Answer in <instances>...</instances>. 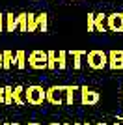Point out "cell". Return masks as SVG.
<instances>
[{
	"label": "cell",
	"mask_w": 123,
	"mask_h": 125,
	"mask_svg": "<svg viewBox=\"0 0 123 125\" xmlns=\"http://www.w3.org/2000/svg\"><path fill=\"white\" fill-rule=\"evenodd\" d=\"M24 99L26 104H30V106H41L47 101V90L39 84H32L24 88Z\"/></svg>",
	"instance_id": "6da1fadb"
},
{
	"label": "cell",
	"mask_w": 123,
	"mask_h": 125,
	"mask_svg": "<svg viewBox=\"0 0 123 125\" xmlns=\"http://www.w3.org/2000/svg\"><path fill=\"white\" fill-rule=\"evenodd\" d=\"M88 65L93 71H101V69L108 67V52L101 51V49H93L88 52Z\"/></svg>",
	"instance_id": "7a4b0ae2"
},
{
	"label": "cell",
	"mask_w": 123,
	"mask_h": 125,
	"mask_svg": "<svg viewBox=\"0 0 123 125\" xmlns=\"http://www.w3.org/2000/svg\"><path fill=\"white\" fill-rule=\"evenodd\" d=\"M47 60H49V52L45 51H32L28 54V67L36 69V71H43L47 69Z\"/></svg>",
	"instance_id": "3957f363"
},
{
	"label": "cell",
	"mask_w": 123,
	"mask_h": 125,
	"mask_svg": "<svg viewBox=\"0 0 123 125\" xmlns=\"http://www.w3.org/2000/svg\"><path fill=\"white\" fill-rule=\"evenodd\" d=\"M63 94H65V86H51V88H47V103H51L52 106H62L65 103Z\"/></svg>",
	"instance_id": "277c9868"
},
{
	"label": "cell",
	"mask_w": 123,
	"mask_h": 125,
	"mask_svg": "<svg viewBox=\"0 0 123 125\" xmlns=\"http://www.w3.org/2000/svg\"><path fill=\"white\" fill-rule=\"evenodd\" d=\"M101 101V95L99 92L88 88V86H80V104L82 106H93Z\"/></svg>",
	"instance_id": "5b68a950"
},
{
	"label": "cell",
	"mask_w": 123,
	"mask_h": 125,
	"mask_svg": "<svg viewBox=\"0 0 123 125\" xmlns=\"http://www.w3.org/2000/svg\"><path fill=\"white\" fill-rule=\"evenodd\" d=\"M106 24H108V32L123 34V13H121V11L110 13V15L106 17Z\"/></svg>",
	"instance_id": "8992f818"
},
{
	"label": "cell",
	"mask_w": 123,
	"mask_h": 125,
	"mask_svg": "<svg viewBox=\"0 0 123 125\" xmlns=\"http://www.w3.org/2000/svg\"><path fill=\"white\" fill-rule=\"evenodd\" d=\"M108 67L112 71H123V51L112 49L108 52Z\"/></svg>",
	"instance_id": "52a82bcc"
},
{
	"label": "cell",
	"mask_w": 123,
	"mask_h": 125,
	"mask_svg": "<svg viewBox=\"0 0 123 125\" xmlns=\"http://www.w3.org/2000/svg\"><path fill=\"white\" fill-rule=\"evenodd\" d=\"M13 104H17V106H24L26 104L24 86H15V88H13Z\"/></svg>",
	"instance_id": "ba28073f"
},
{
	"label": "cell",
	"mask_w": 123,
	"mask_h": 125,
	"mask_svg": "<svg viewBox=\"0 0 123 125\" xmlns=\"http://www.w3.org/2000/svg\"><path fill=\"white\" fill-rule=\"evenodd\" d=\"M19 28V17L13 13H6V32H15Z\"/></svg>",
	"instance_id": "9c48e42d"
},
{
	"label": "cell",
	"mask_w": 123,
	"mask_h": 125,
	"mask_svg": "<svg viewBox=\"0 0 123 125\" xmlns=\"http://www.w3.org/2000/svg\"><path fill=\"white\" fill-rule=\"evenodd\" d=\"M106 17L104 13H97L95 15V32H108V24H106Z\"/></svg>",
	"instance_id": "30bf717a"
},
{
	"label": "cell",
	"mask_w": 123,
	"mask_h": 125,
	"mask_svg": "<svg viewBox=\"0 0 123 125\" xmlns=\"http://www.w3.org/2000/svg\"><path fill=\"white\" fill-rule=\"evenodd\" d=\"M75 92H80V86H75V84L65 86V104L67 106H73V103H75Z\"/></svg>",
	"instance_id": "8fae6325"
},
{
	"label": "cell",
	"mask_w": 123,
	"mask_h": 125,
	"mask_svg": "<svg viewBox=\"0 0 123 125\" xmlns=\"http://www.w3.org/2000/svg\"><path fill=\"white\" fill-rule=\"evenodd\" d=\"M26 65H28L26 52H24V51H17V52H15V67L22 71V69H26Z\"/></svg>",
	"instance_id": "7c38bea8"
},
{
	"label": "cell",
	"mask_w": 123,
	"mask_h": 125,
	"mask_svg": "<svg viewBox=\"0 0 123 125\" xmlns=\"http://www.w3.org/2000/svg\"><path fill=\"white\" fill-rule=\"evenodd\" d=\"M69 54H71L73 56V69H75V71H80V67H82V56H84V54H88L86 51H71L69 52Z\"/></svg>",
	"instance_id": "4fadbf2b"
},
{
	"label": "cell",
	"mask_w": 123,
	"mask_h": 125,
	"mask_svg": "<svg viewBox=\"0 0 123 125\" xmlns=\"http://www.w3.org/2000/svg\"><path fill=\"white\" fill-rule=\"evenodd\" d=\"M37 30L39 32H47L49 30V15H47L45 11L37 13Z\"/></svg>",
	"instance_id": "5bb4252c"
},
{
	"label": "cell",
	"mask_w": 123,
	"mask_h": 125,
	"mask_svg": "<svg viewBox=\"0 0 123 125\" xmlns=\"http://www.w3.org/2000/svg\"><path fill=\"white\" fill-rule=\"evenodd\" d=\"M15 65V52L13 51H4V69H11Z\"/></svg>",
	"instance_id": "9a60e30c"
},
{
	"label": "cell",
	"mask_w": 123,
	"mask_h": 125,
	"mask_svg": "<svg viewBox=\"0 0 123 125\" xmlns=\"http://www.w3.org/2000/svg\"><path fill=\"white\" fill-rule=\"evenodd\" d=\"M47 69L56 71L58 69V54L54 51H49V60H47Z\"/></svg>",
	"instance_id": "2e32d148"
},
{
	"label": "cell",
	"mask_w": 123,
	"mask_h": 125,
	"mask_svg": "<svg viewBox=\"0 0 123 125\" xmlns=\"http://www.w3.org/2000/svg\"><path fill=\"white\" fill-rule=\"evenodd\" d=\"M19 30L22 32V34H26L28 32V13L26 11H22V13H19Z\"/></svg>",
	"instance_id": "e0dca14e"
},
{
	"label": "cell",
	"mask_w": 123,
	"mask_h": 125,
	"mask_svg": "<svg viewBox=\"0 0 123 125\" xmlns=\"http://www.w3.org/2000/svg\"><path fill=\"white\" fill-rule=\"evenodd\" d=\"M58 69L60 71L67 69V51H58Z\"/></svg>",
	"instance_id": "ac0fdd59"
},
{
	"label": "cell",
	"mask_w": 123,
	"mask_h": 125,
	"mask_svg": "<svg viewBox=\"0 0 123 125\" xmlns=\"http://www.w3.org/2000/svg\"><path fill=\"white\" fill-rule=\"evenodd\" d=\"M36 30H37V15L28 13V34H30V32H36Z\"/></svg>",
	"instance_id": "d6986e66"
},
{
	"label": "cell",
	"mask_w": 123,
	"mask_h": 125,
	"mask_svg": "<svg viewBox=\"0 0 123 125\" xmlns=\"http://www.w3.org/2000/svg\"><path fill=\"white\" fill-rule=\"evenodd\" d=\"M4 92H6V104H13V88L4 86Z\"/></svg>",
	"instance_id": "ffe728a7"
},
{
	"label": "cell",
	"mask_w": 123,
	"mask_h": 125,
	"mask_svg": "<svg viewBox=\"0 0 123 125\" xmlns=\"http://www.w3.org/2000/svg\"><path fill=\"white\" fill-rule=\"evenodd\" d=\"M95 30V13H88V32Z\"/></svg>",
	"instance_id": "44dd1931"
},
{
	"label": "cell",
	"mask_w": 123,
	"mask_h": 125,
	"mask_svg": "<svg viewBox=\"0 0 123 125\" xmlns=\"http://www.w3.org/2000/svg\"><path fill=\"white\" fill-rule=\"evenodd\" d=\"M6 30V13H0V32Z\"/></svg>",
	"instance_id": "7402d4cb"
},
{
	"label": "cell",
	"mask_w": 123,
	"mask_h": 125,
	"mask_svg": "<svg viewBox=\"0 0 123 125\" xmlns=\"http://www.w3.org/2000/svg\"><path fill=\"white\" fill-rule=\"evenodd\" d=\"M0 104H6V92L2 86H0Z\"/></svg>",
	"instance_id": "603a6c76"
},
{
	"label": "cell",
	"mask_w": 123,
	"mask_h": 125,
	"mask_svg": "<svg viewBox=\"0 0 123 125\" xmlns=\"http://www.w3.org/2000/svg\"><path fill=\"white\" fill-rule=\"evenodd\" d=\"M0 69H4V52H0Z\"/></svg>",
	"instance_id": "cb8c5ba5"
},
{
	"label": "cell",
	"mask_w": 123,
	"mask_h": 125,
	"mask_svg": "<svg viewBox=\"0 0 123 125\" xmlns=\"http://www.w3.org/2000/svg\"><path fill=\"white\" fill-rule=\"evenodd\" d=\"M26 125H41V123H39V121H28Z\"/></svg>",
	"instance_id": "d4e9b609"
},
{
	"label": "cell",
	"mask_w": 123,
	"mask_h": 125,
	"mask_svg": "<svg viewBox=\"0 0 123 125\" xmlns=\"http://www.w3.org/2000/svg\"><path fill=\"white\" fill-rule=\"evenodd\" d=\"M4 125H20V123H17V121H8V123H4Z\"/></svg>",
	"instance_id": "484cf974"
},
{
	"label": "cell",
	"mask_w": 123,
	"mask_h": 125,
	"mask_svg": "<svg viewBox=\"0 0 123 125\" xmlns=\"http://www.w3.org/2000/svg\"><path fill=\"white\" fill-rule=\"evenodd\" d=\"M49 125H63V123H58V121H52V123H49Z\"/></svg>",
	"instance_id": "4316f807"
},
{
	"label": "cell",
	"mask_w": 123,
	"mask_h": 125,
	"mask_svg": "<svg viewBox=\"0 0 123 125\" xmlns=\"http://www.w3.org/2000/svg\"><path fill=\"white\" fill-rule=\"evenodd\" d=\"M95 125H108V123H104V121H99V123H95Z\"/></svg>",
	"instance_id": "83f0119b"
},
{
	"label": "cell",
	"mask_w": 123,
	"mask_h": 125,
	"mask_svg": "<svg viewBox=\"0 0 123 125\" xmlns=\"http://www.w3.org/2000/svg\"><path fill=\"white\" fill-rule=\"evenodd\" d=\"M73 125H82V123H80V121H75V123H73Z\"/></svg>",
	"instance_id": "f1b7e54d"
},
{
	"label": "cell",
	"mask_w": 123,
	"mask_h": 125,
	"mask_svg": "<svg viewBox=\"0 0 123 125\" xmlns=\"http://www.w3.org/2000/svg\"><path fill=\"white\" fill-rule=\"evenodd\" d=\"M121 103H123V88H121Z\"/></svg>",
	"instance_id": "f546056e"
},
{
	"label": "cell",
	"mask_w": 123,
	"mask_h": 125,
	"mask_svg": "<svg viewBox=\"0 0 123 125\" xmlns=\"http://www.w3.org/2000/svg\"><path fill=\"white\" fill-rule=\"evenodd\" d=\"M82 125H92V123H90V121H86V123H82Z\"/></svg>",
	"instance_id": "4dcf8cb0"
},
{
	"label": "cell",
	"mask_w": 123,
	"mask_h": 125,
	"mask_svg": "<svg viewBox=\"0 0 123 125\" xmlns=\"http://www.w3.org/2000/svg\"><path fill=\"white\" fill-rule=\"evenodd\" d=\"M114 125H121V123H119V120H118V121H116V123H114Z\"/></svg>",
	"instance_id": "1f68e13d"
},
{
	"label": "cell",
	"mask_w": 123,
	"mask_h": 125,
	"mask_svg": "<svg viewBox=\"0 0 123 125\" xmlns=\"http://www.w3.org/2000/svg\"><path fill=\"white\" fill-rule=\"evenodd\" d=\"M63 125H71V123H63Z\"/></svg>",
	"instance_id": "d6a6232c"
}]
</instances>
